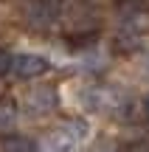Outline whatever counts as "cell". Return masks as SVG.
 <instances>
[{
	"mask_svg": "<svg viewBox=\"0 0 149 152\" xmlns=\"http://www.w3.org/2000/svg\"><path fill=\"white\" fill-rule=\"evenodd\" d=\"M87 138V124L84 121H68L59 130L45 135V152H76L79 141Z\"/></svg>",
	"mask_w": 149,
	"mask_h": 152,
	"instance_id": "6da1fadb",
	"label": "cell"
},
{
	"mask_svg": "<svg viewBox=\"0 0 149 152\" xmlns=\"http://www.w3.org/2000/svg\"><path fill=\"white\" fill-rule=\"evenodd\" d=\"M11 124H14V113L9 107H0V130H9Z\"/></svg>",
	"mask_w": 149,
	"mask_h": 152,
	"instance_id": "ba28073f",
	"label": "cell"
},
{
	"mask_svg": "<svg viewBox=\"0 0 149 152\" xmlns=\"http://www.w3.org/2000/svg\"><path fill=\"white\" fill-rule=\"evenodd\" d=\"M45 68H48V59H42L39 54H17L11 62V73L17 79H37L45 73Z\"/></svg>",
	"mask_w": 149,
	"mask_h": 152,
	"instance_id": "3957f363",
	"label": "cell"
},
{
	"mask_svg": "<svg viewBox=\"0 0 149 152\" xmlns=\"http://www.w3.org/2000/svg\"><path fill=\"white\" fill-rule=\"evenodd\" d=\"M25 104L34 110V113H39V115L51 113V110L56 107V87L39 85V87H34V90H28L25 93Z\"/></svg>",
	"mask_w": 149,
	"mask_h": 152,
	"instance_id": "277c9868",
	"label": "cell"
},
{
	"mask_svg": "<svg viewBox=\"0 0 149 152\" xmlns=\"http://www.w3.org/2000/svg\"><path fill=\"white\" fill-rule=\"evenodd\" d=\"M11 62H14V56L9 54V48H0V76L11 71Z\"/></svg>",
	"mask_w": 149,
	"mask_h": 152,
	"instance_id": "52a82bcc",
	"label": "cell"
},
{
	"mask_svg": "<svg viewBox=\"0 0 149 152\" xmlns=\"http://www.w3.org/2000/svg\"><path fill=\"white\" fill-rule=\"evenodd\" d=\"M144 107H146V115H149V96H146V102H144Z\"/></svg>",
	"mask_w": 149,
	"mask_h": 152,
	"instance_id": "30bf717a",
	"label": "cell"
},
{
	"mask_svg": "<svg viewBox=\"0 0 149 152\" xmlns=\"http://www.w3.org/2000/svg\"><path fill=\"white\" fill-rule=\"evenodd\" d=\"M34 144L28 138H20V135H6L0 138V152H31Z\"/></svg>",
	"mask_w": 149,
	"mask_h": 152,
	"instance_id": "5b68a950",
	"label": "cell"
},
{
	"mask_svg": "<svg viewBox=\"0 0 149 152\" xmlns=\"http://www.w3.org/2000/svg\"><path fill=\"white\" fill-rule=\"evenodd\" d=\"M82 65L87 68V71H99V68H104L107 65V54H101V51H84V56H82Z\"/></svg>",
	"mask_w": 149,
	"mask_h": 152,
	"instance_id": "8992f818",
	"label": "cell"
},
{
	"mask_svg": "<svg viewBox=\"0 0 149 152\" xmlns=\"http://www.w3.org/2000/svg\"><path fill=\"white\" fill-rule=\"evenodd\" d=\"M23 20L34 31H48L56 23V6H51L48 0H28L23 6Z\"/></svg>",
	"mask_w": 149,
	"mask_h": 152,
	"instance_id": "7a4b0ae2",
	"label": "cell"
},
{
	"mask_svg": "<svg viewBox=\"0 0 149 152\" xmlns=\"http://www.w3.org/2000/svg\"><path fill=\"white\" fill-rule=\"evenodd\" d=\"M141 71H144V73L149 76V51H146L144 56H141Z\"/></svg>",
	"mask_w": 149,
	"mask_h": 152,
	"instance_id": "9c48e42d",
	"label": "cell"
}]
</instances>
